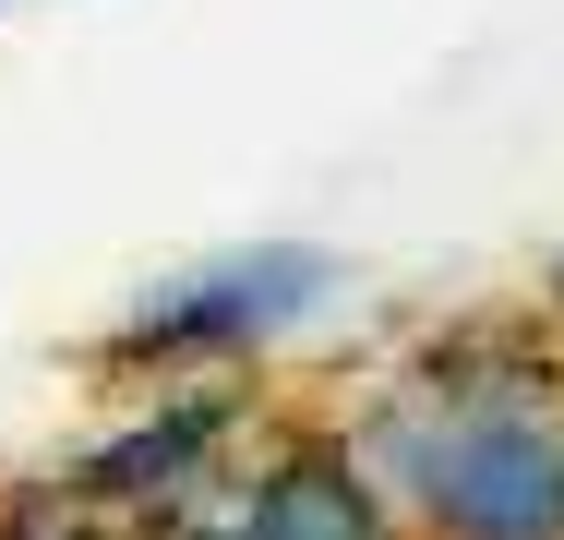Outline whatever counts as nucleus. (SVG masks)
Segmentation results:
<instances>
[{"label": "nucleus", "instance_id": "1", "mask_svg": "<svg viewBox=\"0 0 564 540\" xmlns=\"http://www.w3.org/2000/svg\"><path fill=\"white\" fill-rule=\"evenodd\" d=\"M337 432L409 517V540H564V397L456 409L384 372Z\"/></svg>", "mask_w": 564, "mask_h": 540}, {"label": "nucleus", "instance_id": "2", "mask_svg": "<svg viewBox=\"0 0 564 540\" xmlns=\"http://www.w3.org/2000/svg\"><path fill=\"white\" fill-rule=\"evenodd\" d=\"M337 301V252L313 240H240V252H205L181 277H144L109 324H97V385H205V372H252L276 336Z\"/></svg>", "mask_w": 564, "mask_h": 540}, {"label": "nucleus", "instance_id": "3", "mask_svg": "<svg viewBox=\"0 0 564 540\" xmlns=\"http://www.w3.org/2000/svg\"><path fill=\"white\" fill-rule=\"evenodd\" d=\"M252 444H264V385H228V372H205V385H144L85 456L48 468V493H61L73 517L156 529V517H181V505H217Z\"/></svg>", "mask_w": 564, "mask_h": 540}, {"label": "nucleus", "instance_id": "4", "mask_svg": "<svg viewBox=\"0 0 564 540\" xmlns=\"http://www.w3.org/2000/svg\"><path fill=\"white\" fill-rule=\"evenodd\" d=\"M217 540H409V517L348 456L337 421H289V432H264L240 456V480L217 493Z\"/></svg>", "mask_w": 564, "mask_h": 540}, {"label": "nucleus", "instance_id": "5", "mask_svg": "<svg viewBox=\"0 0 564 540\" xmlns=\"http://www.w3.org/2000/svg\"><path fill=\"white\" fill-rule=\"evenodd\" d=\"M0 540H120L109 517H73L48 480H24V493H0Z\"/></svg>", "mask_w": 564, "mask_h": 540}, {"label": "nucleus", "instance_id": "6", "mask_svg": "<svg viewBox=\"0 0 564 540\" xmlns=\"http://www.w3.org/2000/svg\"><path fill=\"white\" fill-rule=\"evenodd\" d=\"M541 313H553V324H564V252H553V277H541Z\"/></svg>", "mask_w": 564, "mask_h": 540}]
</instances>
